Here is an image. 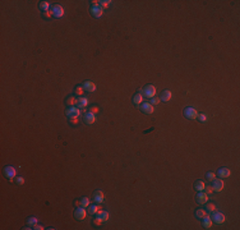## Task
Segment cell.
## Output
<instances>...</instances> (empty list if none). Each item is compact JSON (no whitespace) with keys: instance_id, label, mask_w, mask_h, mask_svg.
Instances as JSON below:
<instances>
[{"instance_id":"cell-1","label":"cell","mask_w":240,"mask_h":230,"mask_svg":"<svg viewBox=\"0 0 240 230\" xmlns=\"http://www.w3.org/2000/svg\"><path fill=\"white\" fill-rule=\"evenodd\" d=\"M142 93L146 97L152 99V97H155V95H156V87L153 86V84H147V86L142 90Z\"/></svg>"},{"instance_id":"cell-2","label":"cell","mask_w":240,"mask_h":230,"mask_svg":"<svg viewBox=\"0 0 240 230\" xmlns=\"http://www.w3.org/2000/svg\"><path fill=\"white\" fill-rule=\"evenodd\" d=\"M79 115H82V113L78 108H75V106L69 108L67 110V116L69 118V119H77V118H79Z\"/></svg>"},{"instance_id":"cell-3","label":"cell","mask_w":240,"mask_h":230,"mask_svg":"<svg viewBox=\"0 0 240 230\" xmlns=\"http://www.w3.org/2000/svg\"><path fill=\"white\" fill-rule=\"evenodd\" d=\"M212 221L215 224H224L225 223V220H226V217H225V215L222 214V212H218L217 210H216L215 212L212 214Z\"/></svg>"},{"instance_id":"cell-4","label":"cell","mask_w":240,"mask_h":230,"mask_svg":"<svg viewBox=\"0 0 240 230\" xmlns=\"http://www.w3.org/2000/svg\"><path fill=\"white\" fill-rule=\"evenodd\" d=\"M184 116L186 119H190V120H194L198 118V111L195 110L194 108H186L184 110Z\"/></svg>"},{"instance_id":"cell-5","label":"cell","mask_w":240,"mask_h":230,"mask_svg":"<svg viewBox=\"0 0 240 230\" xmlns=\"http://www.w3.org/2000/svg\"><path fill=\"white\" fill-rule=\"evenodd\" d=\"M51 12H52V16L55 17V18H61V17L64 16V8L61 7V5H59V4H56L54 5V7L51 8Z\"/></svg>"},{"instance_id":"cell-6","label":"cell","mask_w":240,"mask_h":230,"mask_svg":"<svg viewBox=\"0 0 240 230\" xmlns=\"http://www.w3.org/2000/svg\"><path fill=\"white\" fill-rule=\"evenodd\" d=\"M91 14L95 18H101L103 16V8H101L100 5H92L91 7Z\"/></svg>"},{"instance_id":"cell-7","label":"cell","mask_w":240,"mask_h":230,"mask_svg":"<svg viewBox=\"0 0 240 230\" xmlns=\"http://www.w3.org/2000/svg\"><path fill=\"white\" fill-rule=\"evenodd\" d=\"M86 216H87V212H86L84 207H77L75 211H74V217H75L77 220H84Z\"/></svg>"},{"instance_id":"cell-8","label":"cell","mask_w":240,"mask_h":230,"mask_svg":"<svg viewBox=\"0 0 240 230\" xmlns=\"http://www.w3.org/2000/svg\"><path fill=\"white\" fill-rule=\"evenodd\" d=\"M141 110L143 111L144 114H153V111H155V108H153L152 104H150V102H142L141 104Z\"/></svg>"},{"instance_id":"cell-9","label":"cell","mask_w":240,"mask_h":230,"mask_svg":"<svg viewBox=\"0 0 240 230\" xmlns=\"http://www.w3.org/2000/svg\"><path fill=\"white\" fill-rule=\"evenodd\" d=\"M208 198H209L208 194H207L204 191L198 192L197 197H195V199H197V202L199 203V205H204V203H207V202H208Z\"/></svg>"},{"instance_id":"cell-10","label":"cell","mask_w":240,"mask_h":230,"mask_svg":"<svg viewBox=\"0 0 240 230\" xmlns=\"http://www.w3.org/2000/svg\"><path fill=\"white\" fill-rule=\"evenodd\" d=\"M96 122V116H95L93 113H91V111H88V113H86L83 115V123L87 125H91L93 124V123Z\"/></svg>"},{"instance_id":"cell-11","label":"cell","mask_w":240,"mask_h":230,"mask_svg":"<svg viewBox=\"0 0 240 230\" xmlns=\"http://www.w3.org/2000/svg\"><path fill=\"white\" fill-rule=\"evenodd\" d=\"M4 174H5V176H7L9 180H13L14 179V176H16V169H14L13 166H10V165H8V166H5V169H4Z\"/></svg>"},{"instance_id":"cell-12","label":"cell","mask_w":240,"mask_h":230,"mask_svg":"<svg viewBox=\"0 0 240 230\" xmlns=\"http://www.w3.org/2000/svg\"><path fill=\"white\" fill-rule=\"evenodd\" d=\"M213 184H212V188H213V192H221L224 189L225 187V183L222 179H215V180H212Z\"/></svg>"},{"instance_id":"cell-13","label":"cell","mask_w":240,"mask_h":230,"mask_svg":"<svg viewBox=\"0 0 240 230\" xmlns=\"http://www.w3.org/2000/svg\"><path fill=\"white\" fill-rule=\"evenodd\" d=\"M82 87H83V90L87 91V92H95V91H96V84H95L92 81H86V82H83Z\"/></svg>"},{"instance_id":"cell-14","label":"cell","mask_w":240,"mask_h":230,"mask_svg":"<svg viewBox=\"0 0 240 230\" xmlns=\"http://www.w3.org/2000/svg\"><path fill=\"white\" fill-rule=\"evenodd\" d=\"M230 169H227V167H221V169H218L217 170V173H216V175L217 176H220L221 179H224V178H229L230 176Z\"/></svg>"},{"instance_id":"cell-15","label":"cell","mask_w":240,"mask_h":230,"mask_svg":"<svg viewBox=\"0 0 240 230\" xmlns=\"http://www.w3.org/2000/svg\"><path fill=\"white\" fill-rule=\"evenodd\" d=\"M93 199L97 203H102L103 199H105V196H103V192L102 191H96L93 193Z\"/></svg>"},{"instance_id":"cell-16","label":"cell","mask_w":240,"mask_h":230,"mask_svg":"<svg viewBox=\"0 0 240 230\" xmlns=\"http://www.w3.org/2000/svg\"><path fill=\"white\" fill-rule=\"evenodd\" d=\"M171 97H173V93H171V91L165 90L164 92L161 93V97H160V100H161V101H164V102H167V101H170V100H171Z\"/></svg>"},{"instance_id":"cell-17","label":"cell","mask_w":240,"mask_h":230,"mask_svg":"<svg viewBox=\"0 0 240 230\" xmlns=\"http://www.w3.org/2000/svg\"><path fill=\"white\" fill-rule=\"evenodd\" d=\"M96 215H97V217H99L100 220H102V223L107 221V220H109V217H110V214H109L107 211H99Z\"/></svg>"},{"instance_id":"cell-18","label":"cell","mask_w":240,"mask_h":230,"mask_svg":"<svg viewBox=\"0 0 240 230\" xmlns=\"http://www.w3.org/2000/svg\"><path fill=\"white\" fill-rule=\"evenodd\" d=\"M203 221V226H204V229H209L212 226V219H211V216H208V215H206V216L202 219Z\"/></svg>"},{"instance_id":"cell-19","label":"cell","mask_w":240,"mask_h":230,"mask_svg":"<svg viewBox=\"0 0 240 230\" xmlns=\"http://www.w3.org/2000/svg\"><path fill=\"white\" fill-rule=\"evenodd\" d=\"M87 105H88V100L86 99V97H78V102H77V106H78L79 109L87 108Z\"/></svg>"},{"instance_id":"cell-20","label":"cell","mask_w":240,"mask_h":230,"mask_svg":"<svg viewBox=\"0 0 240 230\" xmlns=\"http://www.w3.org/2000/svg\"><path fill=\"white\" fill-rule=\"evenodd\" d=\"M194 188L198 192H202V191H204V188H206V183H204L203 180H197L194 183Z\"/></svg>"},{"instance_id":"cell-21","label":"cell","mask_w":240,"mask_h":230,"mask_svg":"<svg viewBox=\"0 0 240 230\" xmlns=\"http://www.w3.org/2000/svg\"><path fill=\"white\" fill-rule=\"evenodd\" d=\"M77 102H78V99H75L74 96H69V97H67V100H65V104H67V105H70V108L75 106V105H77Z\"/></svg>"},{"instance_id":"cell-22","label":"cell","mask_w":240,"mask_h":230,"mask_svg":"<svg viewBox=\"0 0 240 230\" xmlns=\"http://www.w3.org/2000/svg\"><path fill=\"white\" fill-rule=\"evenodd\" d=\"M100 211V207L97 205H90L88 206V214L90 215H96Z\"/></svg>"},{"instance_id":"cell-23","label":"cell","mask_w":240,"mask_h":230,"mask_svg":"<svg viewBox=\"0 0 240 230\" xmlns=\"http://www.w3.org/2000/svg\"><path fill=\"white\" fill-rule=\"evenodd\" d=\"M142 102H143V96L141 95V93H137V95L133 96V104L135 105H141Z\"/></svg>"},{"instance_id":"cell-24","label":"cell","mask_w":240,"mask_h":230,"mask_svg":"<svg viewBox=\"0 0 240 230\" xmlns=\"http://www.w3.org/2000/svg\"><path fill=\"white\" fill-rule=\"evenodd\" d=\"M207 215V211L206 210H202V208H199V210H197L195 211V217L197 219H199V220H202L204 216Z\"/></svg>"},{"instance_id":"cell-25","label":"cell","mask_w":240,"mask_h":230,"mask_svg":"<svg viewBox=\"0 0 240 230\" xmlns=\"http://www.w3.org/2000/svg\"><path fill=\"white\" fill-rule=\"evenodd\" d=\"M40 9L44 10V12L50 10V3L49 1H41L40 3Z\"/></svg>"},{"instance_id":"cell-26","label":"cell","mask_w":240,"mask_h":230,"mask_svg":"<svg viewBox=\"0 0 240 230\" xmlns=\"http://www.w3.org/2000/svg\"><path fill=\"white\" fill-rule=\"evenodd\" d=\"M216 210H217V207H216L215 203H208V205H207V208H206L207 212H209V214H211V212H215Z\"/></svg>"},{"instance_id":"cell-27","label":"cell","mask_w":240,"mask_h":230,"mask_svg":"<svg viewBox=\"0 0 240 230\" xmlns=\"http://www.w3.org/2000/svg\"><path fill=\"white\" fill-rule=\"evenodd\" d=\"M27 223H28L29 226H32V228H33L35 225H37V224H38V220H37V217H29Z\"/></svg>"},{"instance_id":"cell-28","label":"cell","mask_w":240,"mask_h":230,"mask_svg":"<svg viewBox=\"0 0 240 230\" xmlns=\"http://www.w3.org/2000/svg\"><path fill=\"white\" fill-rule=\"evenodd\" d=\"M206 178H207V180H208V182H212V180H215V179H216V174L212 173V171H208L206 174Z\"/></svg>"},{"instance_id":"cell-29","label":"cell","mask_w":240,"mask_h":230,"mask_svg":"<svg viewBox=\"0 0 240 230\" xmlns=\"http://www.w3.org/2000/svg\"><path fill=\"white\" fill-rule=\"evenodd\" d=\"M81 206L82 207H88V206H90V199H88L87 197H83V198L81 199Z\"/></svg>"},{"instance_id":"cell-30","label":"cell","mask_w":240,"mask_h":230,"mask_svg":"<svg viewBox=\"0 0 240 230\" xmlns=\"http://www.w3.org/2000/svg\"><path fill=\"white\" fill-rule=\"evenodd\" d=\"M110 0H101V1H99V5L101 8H106V7H109L110 5Z\"/></svg>"},{"instance_id":"cell-31","label":"cell","mask_w":240,"mask_h":230,"mask_svg":"<svg viewBox=\"0 0 240 230\" xmlns=\"http://www.w3.org/2000/svg\"><path fill=\"white\" fill-rule=\"evenodd\" d=\"M83 91H84V90H83V87H79V86L74 88V93H75L77 96H81V95H83Z\"/></svg>"},{"instance_id":"cell-32","label":"cell","mask_w":240,"mask_h":230,"mask_svg":"<svg viewBox=\"0 0 240 230\" xmlns=\"http://www.w3.org/2000/svg\"><path fill=\"white\" fill-rule=\"evenodd\" d=\"M198 119H199V122H207V115L206 114H198Z\"/></svg>"},{"instance_id":"cell-33","label":"cell","mask_w":240,"mask_h":230,"mask_svg":"<svg viewBox=\"0 0 240 230\" xmlns=\"http://www.w3.org/2000/svg\"><path fill=\"white\" fill-rule=\"evenodd\" d=\"M16 182H17V184H18V185H23V184H24V178H23V176H18Z\"/></svg>"},{"instance_id":"cell-34","label":"cell","mask_w":240,"mask_h":230,"mask_svg":"<svg viewBox=\"0 0 240 230\" xmlns=\"http://www.w3.org/2000/svg\"><path fill=\"white\" fill-rule=\"evenodd\" d=\"M160 101H161V100H160V99H157V97H152V99H151V102H150V104H152V105H157Z\"/></svg>"},{"instance_id":"cell-35","label":"cell","mask_w":240,"mask_h":230,"mask_svg":"<svg viewBox=\"0 0 240 230\" xmlns=\"http://www.w3.org/2000/svg\"><path fill=\"white\" fill-rule=\"evenodd\" d=\"M44 17H45V18H50V17H52V12L51 10L44 12Z\"/></svg>"},{"instance_id":"cell-36","label":"cell","mask_w":240,"mask_h":230,"mask_svg":"<svg viewBox=\"0 0 240 230\" xmlns=\"http://www.w3.org/2000/svg\"><path fill=\"white\" fill-rule=\"evenodd\" d=\"M93 224H95V225H97V226H100L102 224V220H100L99 217H96V219L93 220Z\"/></svg>"},{"instance_id":"cell-37","label":"cell","mask_w":240,"mask_h":230,"mask_svg":"<svg viewBox=\"0 0 240 230\" xmlns=\"http://www.w3.org/2000/svg\"><path fill=\"white\" fill-rule=\"evenodd\" d=\"M204 191H206V193H207V194H209V193H212V192H213V188H212V187H207V185H206Z\"/></svg>"},{"instance_id":"cell-38","label":"cell","mask_w":240,"mask_h":230,"mask_svg":"<svg viewBox=\"0 0 240 230\" xmlns=\"http://www.w3.org/2000/svg\"><path fill=\"white\" fill-rule=\"evenodd\" d=\"M90 111H91V113H93V114H96L97 111H99V108H96V106H92V108L90 109Z\"/></svg>"},{"instance_id":"cell-39","label":"cell","mask_w":240,"mask_h":230,"mask_svg":"<svg viewBox=\"0 0 240 230\" xmlns=\"http://www.w3.org/2000/svg\"><path fill=\"white\" fill-rule=\"evenodd\" d=\"M33 229H35V230H44L45 228H44L42 225H38V224H37V225H35V226H33Z\"/></svg>"}]
</instances>
